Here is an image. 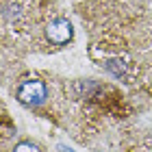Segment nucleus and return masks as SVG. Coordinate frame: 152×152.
I'll return each mask as SVG.
<instances>
[{
  "mask_svg": "<svg viewBox=\"0 0 152 152\" xmlns=\"http://www.w3.org/2000/svg\"><path fill=\"white\" fill-rule=\"evenodd\" d=\"M33 41L37 46H44V50L61 48L72 41V22L59 11H37L33 13Z\"/></svg>",
  "mask_w": 152,
  "mask_h": 152,
  "instance_id": "nucleus-1",
  "label": "nucleus"
},
{
  "mask_svg": "<svg viewBox=\"0 0 152 152\" xmlns=\"http://www.w3.org/2000/svg\"><path fill=\"white\" fill-rule=\"evenodd\" d=\"M15 96L26 107H39V104H44L46 98H48V89H46V83L41 78H37V76H26V78L20 80V85L15 89Z\"/></svg>",
  "mask_w": 152,
  "mask_h": 152,
  "instance_id": "nucleus-2",
  "label": "nucleus"
},
{
  "mask_svg": "<svg viewBox=\"0 0 152 152\" xmlns=\"http://www.w3.org/2000/svg\"><path fill=\"white\" fill-rule=\"evenodd\" d=\"M13 152H44V150H41V146L35 143V141H20L18 146L13 148Z\"/></svg>",
  "mask_w": 152,
  "mask_h": 152,
  "instance_id": "nucleus-3",
  "label": "nucleus"
},
{
  "mask_svg": "<svg viewBox=\"0 0 152 152\" xmlns=\"http://www.w3.org/2000/svg\"><path fill=\"white\" fill-rule=\"evenodd\" d=\"M57 150H59V152H74L72 148H67V146H63V143H59V146H57Z\"/></svg>",
  "mask_w": 152,
  "mask_h": 152,
  "instance_id": "nucleus-4",
  "label": "nucleus"
}]
</instances>
